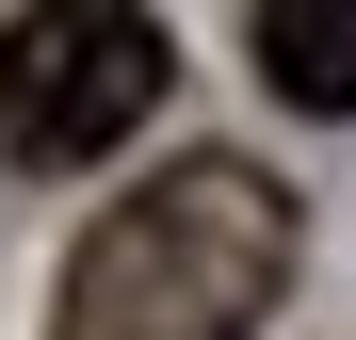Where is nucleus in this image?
<instances>
[{
  "label": "nucleus",
  "mask_w": 356,
  "mask_h": 340,
  "mask_svg": "<svg viewBox=\"0 0 356 340\" xmlns=\"http://www.w3.org/2000/svg\"><path fill=\"white\" fill-rule=\"evenodd\" d=\"M259 81L291 113H356V0H259Z\"/></svg>",
  "instance_id": "7ed1b4c3"
},
{
  "label": "nucleus",
  "mask_w": 356,
  "mask_h": 340,
  "mask_svg": "<svg viewBox=\"0 0 356 340\" xmlns=\"http://www.w3.org/2000/svg\"><path fill=\"white\" fill-rule=\"evenodd\" d=\"M308 227L259 179L243 146L162 162L146 195H113L65 243V292H49V340H259V308L291 292Z\"/></svg>",
  "instance_id": "f257e3e1"
},
{
  "label": "nucleus",
  "mask_w": 356,
  "mask_h": 340,
  "mask_svg": "<svg viewBox=\"0 0 356 340\" xmlns=\"http://www.w3.org/2000/svg\"><path fill=\"white\" fill-rule=\"evenodd\" d=\"M162 81H178L162 17H130V0H49V17L0 33V146L33 179H81V162H113L162 113Z\"/></svg>",
  "instance_id": "f03ea898"
}]
</instances>
